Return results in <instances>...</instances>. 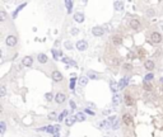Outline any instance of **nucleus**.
<instances>
[{"instance_id":"nucleus-1","label":"nucleus","mask_w":163,"mask_h":137,"mask_svg":"<svg viewBox=\"0 0 163 137\" xmlns=\"http://www.w3.org/2000/svg\"><path fill=\"white\" fill-rule=\"evenodd\" d=\"M150 42H152V43H161V42H162V36H161V33L153 32L152 34H150Z\"/></svg>"},{"instance_id":"nucleus-2","label":"nucleus","mask_w":163,"mask_h":137,"mask_svg":"<svg viewBox=\"0 0 163 137\" xmlns=\"http://www.w3.org/2000/svg\"><path fill=\"white\" fill-rule=\"evenodd\" d=\"M17 42H18V40H17L16 36H8L7 40H5V43L8 47H14L17 45Z\"/></svg>"},{"instance_id":"nucleus-3","label":"nucleus","mask_w":163,"mask_h":137,"mask_svg":"<svg viewBox=\"0 0 163 137\" xmlns=\"http://www.w3.org/2000/svg\"><path fill=\"white\" fill-rule=\"evenodd\" d=\"M51 78H52V80H54L55 83H60L61 80H63V74H61L60 71H57V70H55V71H52Z\"/></svg>"},{"instance_id":"nucleus-4","label":"nucleus","mask_w":163,"mask_h":137,"mask_svg":"<svg viewBox=\"0 0 163 137\" xmlns=\"http://www.w3.org/2000/svg\"><path fill=\"white\" fill-rule=\"evenodd\" d=\"M75 47H76V48H78L79 51H85V50L88 48V43H87L85 41H78V42L75 43Z\"/></svg>"},{"instance_id":"nucleus-5","label":"nucleus","mask_w":163,"mask_h":137,"mask_svg":"<svg viewBox=\"0 0 163 137\" xmlns=\"http://www.w3.org/2000/svg\"><path fill=\"white\" fill-rule=\"evenodd\" d=\"M103 28L102 27H93L92 28V34L94 36V37H101L103 34Z\"/></svg>"},{"instance_id":"nucleus-6","label":"nucleus","mask_w":163,"mask_h":137,"mask_svg":"<svg viewBox=\"0 0 163 137\" xmlns=\"http://www.w3.org/2000/svg\"><path fill=\"white\" fill-rule=\"evenodd\" d=\"M122 122L125 123L126 126H131L133 125V116L129 114V113H126V114L122 116Z\"/></svg>"},{"instance_id":"nucleus-7","label":"nucleus","mask_w":163,"mask_h":137,"mask_svg":"<svg viewBox=\"0 0 163 137\" xmlns=\"http://www.w3.org/2000/svg\"><path fill=\"white\" fill-rule=\"evenodd\" d=\"M55 100L56 103H59V104H61V103H64L66 100V95L64 93H57L55 95Z\"/></svg>"},{"instance_id":"nucleus-8","label":"nucleus","mask_w":163,"mask_h":137,"mask_svg":"<svg viewBox=\"0 0 163 137\" xmlns=\"http://www.w3.org/2000/svg\"><path fill=\"white\" fill-rule=\"evenodd\" d=\"M144 67L148 70V71H152V70L156 67V64H154V61H153V60H147L145 62H144Z\"/></svg>"},{"instance_id":"nucleus-9","label":"nucleus","mask_w":163,"mask_h":137,"mask_svg":"<svg viewBox=\"0 0 163 137\" xmlns=\"http://www.w3.org/2000/svg\"><path fill=\"white\" fill-rule=\"evenodd\" d=\"M75 122H76V117L75 116H69L68 118H65V123H66V126H68V127L73 126Z\"/></svg>"},{"instance_id":"nucleus-10","label":"nucleus","mask_w":163,"mask_h":137,"mask_svg":"<svg viewBox=\"0 0 163 137\" xmlns=\"http://www.w3.org/2000/svg\"><path fill=\"white\" fill-rule=\"evenodd\" d=\"M74 21L78 22V23H83V22H84V14L80 13V12L75 13V14H74Z\"/></svg>"},{"instance_id":"nucleus-11","label":"nucleus","mask_w":163,"mask_h":137,"mask_svg":"<svg viewBox=\"0 0 163 137\" xmlns=\"http://www.w3.org/2000/svg\"><path fill=\"white\" fill-rule=\"evenodd\" d=\"M22 64L24 65V66H27V67H31V66H32V64H33V59L31 57V56H27V57H24V59H23Z\"/></svg>"},{"instance_id":"nucleus-12","label":"nucleus","mask_w":163,"mask_h":137,"mask_svg":"<svg viewBox=\"0 0 163 137\" xmlns=\"http://www.w3.org/2000/svg\"><path fill=\"white\" fill-rule=\"evenodd\" d=\"M122 102V98H121V95L120 94H113V98H112V103L115 105H117V104H120V103Z\"/></svg>"},{"instance_id":"nucleus-13","label":"nucleus","mask_w":163,"mask_h":137,"mask_svg":"<svg viewBox=\"0 0 163 137\" xmlns=\"http://www.w3.org/2000/svg\"><path fill=\"white\" fill-rule=\"evenodd\" d=\"M112 43H113L115 46L122 45V37H120V36H113V37H112Z\"/></svg>"},{"instance_id":"nucleus-14","label":"nucleus","mask_w":163,"mask_h":137,"mask_svg":"<svg viewBox=\"0 0 163 137\" xmlns=\"http://www.w3.org/2000/svg\"><path fill=\"white\" fill-rule=\"evenodd\" d=\"M127 83H129V78H122V79L119 81V89H124V88H126Z\"/></svg>"},{"instance_id":"nucleus-15","label":"nucleus","mask_w":163,"mask_h":137,"mask_svg":"<svg viewBox=\"0 0 163 137\" xmlns=\"http://www.w3.org/2000/svg\"><path fill=\"white\" fill-rule=\"evenodd\" d=\"M47 60H49V59H47V56H46L45 53H40V55L37 56V61H38L40 64H46Z\"/></svg>"},{"instance_id":"nucleus-16","label":"nucleus","mask_w":163,"mask_h":137,"mask_svg":"<svg viewBox=\"0 0 163 137\" xmlns=\"http://www.w3.org/2000/svg\"><path fill=\"white\" fill-rule=\"evenodd\" d=\"M61 60H63L65 64H68L69 66H76V62H75V61H73L70 57H68V56H64V57L61 59Z\"/></svg>"},{"instance_id":"nucleus-17","label":"nucleus","mask_w":163,"mask_h":137,"mask_svg":"<svg viewBox=\"0 0 163 137\" xmlns=\"http://www.w3.org/2000/svg\"><path fill=\"white\" fill-rule=\"evenodd\" d=\"M87 78H88V79H92V80H97V79L99 78V75H98L97 73H94V71H92V70H90V71L87 73Z\"/></svg>"},{"instance_id":"nucleus-18","label":"nucleus","mask_w":163,"mask_h":137,"mask_svg":"<svg viewBox=\"0 0 163 137\" xmlns=\"http://www.w3.org/2000/svg\"><path fill=\"white\" fill-rule=\"evenodd\" d=\"M113 7H115V9H116L117 12L124 10V3L122 1H115L113 3Z\"/></svg>"},{"instance_id":"nucleus-19","label":"nucleus","mask_w":163,"mask_h":137,"mask_svg":"<svg viewBox=\"0 0 163 137\" xmlns=\"http://www.w3.org/2000/svg\"><path fill=\"white\" fill-rule=\"evenodd\" d=\"M26 5H27V3H22V4H21V5H19V7H18V8L16 9V10H14V13H13V18H17V15H18V13H19V12H21V10H22V9H23V8H24Z\"/></svg>"},{"instance_id":"nucleus-20","label":"nucleus","mask_w":163,"mask_h":137,"mask_svg":"<svg viewBox=\"0 0 163 137\" xmlns=\"http://www.w3.org/2000/svg\"><path fill=\"white\" fill-rule=\"evenodd\" d=\"M124 100H125V103H126V105H133V103H134V100H133V98L130 97V94H126L125 97H124Z\"/></svg>"},{"instance_id":"nucleus-21","label":"nucleus","mask_w":163,"mask_h":137,"mask_svg":"<svg viewBox=\"0 0 163 137\" xmlns=\"http://www.w3.org/2000/svg\"><path fill=\"white\" fill-rule=\"evenodd\" d=\"M110 88H111V90L116 94V92H117V89H119V83H116V81H110Z\"/></svg>"},{"instance_id":"nucleus-22","label":"nucleus","mask_w":163,"mask_h":137,"mask_svg":"<svg viewBox=\"0 0 163 137\" xmlns=\"http://www.w3.org/2000/svg\"><path fill=\"white\" fill-rule=\"evenodd\" d=\"M99 127H101V128H106V130L112 128L111 125H110L108 122H107V119H106V121H101V122H99Z\"/></svg>"},{"instance_id":"nucleus-23","label":"nucleus","mask_w":163,"mask_h":137,"mask_svg":"<svg viewBox=\"0 0 163 137\" xmlns=\"http://www.w3.org/2000/svg\"><path fill=\"white\" fill-rule=\"evenodd\" d=\"M130 27L134 28V29H138V28L140 27V22H139L138 19H131L130 21Z\"/></svg>"},{"instance_id":"nucleus-24","label":"nucleus","mask_w":163,"mask_h":137,"mask_svg":"<svg viewBox=\"0 0 163 137\" xmlns=\"http://www.w3.org/2000/svg\"><path fill=\"white\" fill-rule=\"evenodd\" d=\"M73 5H74V3H73V1H70V0H66V1H65L66 10H68V13H69V14L71 13V9H73Z\"/></svg>"},{"instance_id":"nucleus-25","label":"nucleus","mask_w":163,"mask_h":137,"mask_svg":"<svg viewBox=\"0 0 163 137\" xmlns=\"http://www.w3.org/2000/svg\"><path fill=\"white\" fill-rule=\"evenodd\" d=\"M76 121H79V122H84L85 121V113H82V112H79V113H76Z\"/></svg>"},{"instance_id":"nucleus-26","label":"nucleus","mask_w":163,"mask_h":137,"mask_svg":"<svg viewBox=\"0 0 163 137\" xmlns=\"http://www.w3.org/2000/svg\"><path fill=\"white\" fill-rule=\"evenodd\" d=\"M46 132H47V133H51V135H55L56 133L55 126H47L46 127Z\"/></svg>"},{"instance_id":"nucleus-27","label":"nucleus","mask_w":163,"mask_h":137,"mask_svg":"<svg viewBox=\"0 0 163 137\" xmlns=\"http://www.w3.org/2000/svg\"><path fill=\"white\" fill-rule=\"evenodd\" d=\"M116 121H117V117H116V116H110V117L107 118V122H108L110 125H111V127L113 126V123H115Z\"/></svg>"},{"instance_id":"nucleus-28","label":"nucleus","mask_w":163,"mask_h":137,"mask_svg":"<svg viewBox=\"0 0 163 137\" xmlns=\"http://www.w3.org/2000/svg\"><path fill=\"white\" fill-rule=\"evenodd\" d=\"M79 84L82 85V86H85V85L88 84V78H87V76L80 78V79H79Z\"/></svg>"},{"instance_id":"nucleus-29","label":"nucleus","mask_w":163,"mask_h":137,"mask_svg":"<svg viewBox=\"0 0 163 137\" xmlns=\"http://www.w3.org/2000/svg\"><path fill=\"white\" fill-rule=\"evenodd\" d=\"M5 130H7V125H5V122L4 121H1L0 122V132H1V135H4Z\"/></svg>"},{"instance_id":"nucleus-30","label":"nucleus","mask_w":163,"mask_h":137,"mask_svg":"<svg viewBox=\"0 0 163 137\" xmlns=\"http://www.w3.org/2000/svg\"><path fill=\"white\" fill-rule=\"evenodd\" d=\"M75 81H76L75 79L70 78V81H69V89H70V90H74V89H75Z\"/></svg>"},{"instance_id":"nucleus-31","label":"nucleus","mask_w":163,"mask_h":137,"mask_svg":"<svg viewBox=\"0 0 163 137\" xmlns=\"http://www.w3.org/2000/svg\"><path fill=\"white\" fill-rule=\"evenodd\" d=\"M66 116H68V111H64L63 113H61V114H59V117H57V121L61 122V121H63Z\"/></svg>"},{"instance_id":"nucleus-32","label":"nucleus","mask_w":163,"mask_h":137,"mask_svg":"<svg viewBox=\"0 0 163 137\" xmlns=\"http://www.w3.org/2000/svg\"><path fill=\"white\" fill-rule=\"evenodd\" d=\"M45 98H46L47 102H51L52 99H55V97H54V94H52V93H46L45 94Z\"/></svg>"},{"instance_id":"nucleus-33","label":"nucleus","mask_w":163,"mask_h":137,"mask_svg":"<svg viewBox=\"0 0 163 137\" xmlns=\"http://www.w3.org/2000/svg\"><path fill=\"white\" fill-rule=\"evenodd\" d=\"M64 46H65L66 50H73V43H71V41H66L64 43Z\"/></svg>"},{"instance_id":"nucleus-34","label":"nucleus","mask_w":163,"mask_h":137,"mask_svg":"<svg viewBox=\"0 0 163 137\" xmlns=\"http://www.w3.org/2000/svg\"><path fill=\"white\" fill-rule=\"evenodd\" d=\"M7 19V13L4 10H0V22H4Z\"/></svg>"},{"instance_id":"nucleus-35","label":"nucleus","mask_w":163,"mask_h":137,"mask_svg":"<svg viewBox=\"0 0 163 137\" xmlns=\"http://www.w3.org/2000/svg\"><path fill=\"white\" fill-rule=\"evenodd\" d=\"M153 78H154V75H153L152 73L147 74V75H145V78H144V81H150V80H153Z\"/></svg>"},{"instance_id":"nucleus-36","label":"nucleus","mask_w":163,"mask_h":137,"mask_svg":"<svg viewBox=\"0 0 163 137\" xmlns=\"http://www.w3.org/2000/svg\"><path fill=\"white\" fill-rule=\"evenodd\" d=\"M5 94H7V88L3 85V86L0 88V97H1V98H3V97H5Z\"/></svg>"},{"instance_id":"nucleus-37","label":"nucleus","mask_w":163,"mask_h":137,"mask_svg":"<svg viewBox=\"0 0 163 137\" xmlns=\"http://www.w3.org/2000/svg\"><path fill=\"white\" fill-rule=\"evenodd\" d=\"M57 117H59V116H57V114H56V113H55V112H51V113H50V114H49V119H55V118H56V119H57Z\"/></svg>"},{"instance_id":"nucleus-38","label":"nucleus","mask_w":163,"mask_h":137,"mask_svg":"<svg viewBox=\"0 0 163 137\" xmlns=\"http://www.w3.org/2000/svg\"><path fill=\"white\" fill-rule=\"evenodd\" d=\"M69 107L71 108V111H73V109H76V104H75V102H74V100H69Z\"/></svg>"},{"instance_id":"nucleus-39","label":"nucleus","mask_w":163,"mask_h":137,"mask_svg":"<svg viewBox=\"0 0 163 137\" xmlns=\"http://www.w3.org/2000/svg\"><path fill=\"white\" fill-rule=\"evenodd\" d=\"M122 67H124V70H125V71H130V70H131V67H133V66H131L130 64H125V65H124V66H122Z\"/></svg>"},{"instance_id":"nucleus-40","label":"nucleus","mask_w":163,"mask_h":137,"mask_svg":"<svg viewBox=\"0 0 163 137\" xmlns=\"http://www.w3.org/2000/svg\"><path fill=\"white\" fill-rule=\"evenodd\" d=\"M154 10H153V9H148V10H147V15L148 17H153V15H154Z\"/></svg>"},{"instance_id":"nucleus-41","label":"nucleus","mask_w":163,"mask_h":137,"mask_svg":"<svg viewBox=\"0 0 163 137\" xmlns=\"http://www.w3.org/2000/svg\"><path fill=\"white\" fill-rule=\"evenodd\" d=\"M144 89H145V90H150V89H152V85L148 84V81H144Z\"/></svg>"},{"instance_id":"nucleus-42","label":"nucleus","mask_w":163,"mask_h":137,"mask_svg":"<svg viewBox=\"0 0 163 137\" xmlns=\"http://www.w3.org/2000/svg\"><path fill=\"white\" fill-rule=\"evenodd\" d=\"M78 33H79V29H78V28H71V34H73V36H76Z\"/></svg>"},{"instance_id":"nucleus-43","label":"nucleus","mask_w":163,"mask_h":137,"mask_svg":"<svg viewBox=\"0 0 163 137\" xmlns=\"http://www.w3.org/2000/svg\"><path fill=\"white\" fill-rule=\"evenodd\" d=\"M119 125H120V121L117 119V121L113 123V126H112V130H117V128H119Z\"/></svg>"},{"instance_id":"nucleus-44","label":"nucleus","mask_w":163,"mask_h":137,"mask_svg":"<svg viewBox=\"0 0 163 137\" xmlns=\"http://www.w3.org/2000/svg\"><path fill=\"white\" fill-rule=\"evenodd\" d=\"M84 113H87V114H89V116H94V112H93V111H90V109H88V108L84 111Z\"/></svg>"},{"instance_id":"nucleus-45","label":"nucleus","mask_w":163,"mask_h":137,"mask_svg":"<svg viewBox=\"0 0 163 137\" xmlns=\"http://www.w3.org/2000/svg\"><path fill=\"white\" fill-rule=\"evenodd\" d=\"M55 130H56V133H59V131L61 130V126L60 125H55Z\"/></svg>"},{"instance_id":"nucleus-46","label":"nucleus","mask_w":163,"mask_h":137,"mask_svg":"<svg viewBox=\"0 0 163 137\" xmlns=\"http://www.w3.org/2000/svg\"><path fill=\"white\" fill-rule=\"evenodd\" d=\"M89 107H92V108H96V104H94V103H89Z\"/></svg>"},{"instance_id":"nucleus-47","label":"nucleus","mask_w":163,"mask_h":137,"mask_svg":"<svg viewBox=\"0 0 163 137\" xmlns=\"http://www.w3.org/2000/svg\"><path fill=\"white\" fill-rule=\"evenodd\" d=\"M54 137H60V135H59V133H55V135H54Z\"/></svg>"},{"instance_id":"nucleus-48","label":"nucleus","mask_w":163,"mask_h":137,"mask_svg":"<svg viewBox=\"0 0 163 137\" xmlns=\"http://www.w3.org/2000/svg\"><path fill=\"white\" fill-rule=\"evenodd\" d=\"M161 83H162V84H163V78H161Z\"/></svg>"},{"instance_id":"nucleus-49","label":"nucleus","mask_w":163,"mask_h":137,"mask_svg":"<svg viewBox=\"0 0 163 137\" xmlns=\"http://www.w3.org/2000/svg\"><path fill=\"white\" fill-rule=\"evenodd\" d=\"M104 137H107V136H104Z\"/></svg>"}]
</instances>
